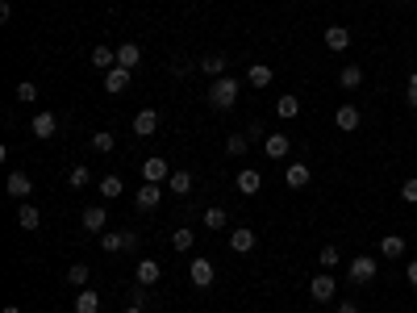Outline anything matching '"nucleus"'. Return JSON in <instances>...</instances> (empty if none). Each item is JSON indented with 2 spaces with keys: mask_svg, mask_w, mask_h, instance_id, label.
I'll list each match as a JSON object with an SVG mask.
<instances>
[{
  "mask_svg": "<svg viewBox=\"0 0 417 313\" xmlns=\"http://www.w3.org/2000/svg\"><path fill=\"white\" fill-rule=\"evenodd\" d=\"M318 259H322V268H326V272H334V268L342 264V255H338V246H322V255H318Z\"/></svg>",
  "mask_w": 417,
  "mask_h": 313,
  "instance_id": "obj_37",
  "label": "nucleus"
},
{
  "mask_svg": "<svg viewBox=\"0 0 417 313\" xmlns=\"http://www.w3.org/2000/svg\"><path fill=\"white\" fill-rule=\"evenodd\" d=\"M29 130H34V138H55V130H59V121H55V113H38L34 121H29Z\"/></svg>",
  "mask_w": 417,
  "mask_h": 313,
  "instance_id": "obj_18",
  "label": "nucleus"
},
{
  "mask_svg": "<svg viewBox=\"0 0 417 313\" xmlns=\"http://www.w3.org/2000/svg\"><path fill=\"white\" fill-rule=\"evenodd\" d=\"M405 280H409V288H417V259H409V268H405Z\"/></svg>",
  "mask_w": 417,
  "mask_h": 313,
  "instance_id": "obj_41",
  "label": "nucleus"
},
{
  "mask_svg": "<svg viewBox=\"0 0 417 313\" xmlns=\"http://www.w3.org/2000/svg\"><path fill=\"white\" fill-rule=\"evenodd\" d=\"M334 313H359V301H338V309Z\"/></svg>",
  "mask_w": 417,
  "mask_h": 313,
  "instance_id": "obj_42",
  "label": "nucleus"
},
{
  "mask_svg": "<svg viewBox=\"0 0 417 313\" xmlns=\"http://www.w3.org/2000/svg\"><path fill=\"white\" fill-rule=\"evenodd\" d=\"M130 76H134L130 67H113V71H104V92H113V96H117V92H126V88H130Z\"/></svg>",
  "mask_w": 417,
  "mask_h": 313,
  "instance_id": "obj_14",
  "label": "nucleus"
},
{
  "mask_svg": "<svg viewBox=\"0 0 417 313\" xmlns=\"http://www.w3.org/2000/svg\"><path fill=\"white\" fill-rule=\"evenodd\" d=\"M154 130H159V113H154V109H142V113L134 117V134H138V138H150Z\"/></svg>",
  "mask_w": 417,
  "mask_h": 313,
  "instance_id": "obj_19",
  "label": "nucleus"
},
{
  "mask_svg": "<svg viewBox=\"0 0 417 313\" xmlns=\"http://www.w3.org/2000/svg\"><path fill=\"white\" fill-rule=\"evenodd\" d=\"M159 200H163V184H142V188L134 192V205L142 209V213H150V209L159 205Z\"/></svg>",
  "mask_w": 417,
  "mask_h": 313,
  "instance_id": "obj_8",
  "label": "nucleus"
},
{
  "mask_svg": "<svg viewBox=\"0 0 417 313\" xmlns=\"http://www.w3.org/2000/svg\"><path fill=\"white\" fill-rule=\"evenodd\" d=\"M309 297L318 301V305H330V301L338 297V280H334L330 272H322V276H313V280H309Z\"/></svg>",
  "mask_w": 417,
  "mask_h": 313,
  "instance_id": "obj_4",
  "label": "nucleus"
},
{
  "mask_svg": "<svg viewBox=\"0 0 417 313\" xmlns=\"http://www.w3.org/2000/svg\"><path fill=\"white\" fill-rule=\"evenodd\" d=\"M0 313H21V309H13V305H5V309H0Z\"/></svg>",
  "mask_w": 417,
  "mask_h": 313,
  "instance_id": "obj_44",
  "label": "nucleus"
},
{
  "mask_svg": "<svg viewBox=\"0 0 417 313\" xmlns=\"http://www.w3.org/2000/svg\"><path fill=\"white\" fill-rule=\"evenodd\" d=\"M263 150H267V159H288L292 142H288V134H267L263 138Z\"/></svg>",
  "mask_w": 417,
  "mask_h": 313,
  "instance_id": "obj_12",
  "label": "nucleus"
},
{
  "mask_svg": "<svg viewBox=\"0 0 417 313\" xmlns=\"http://www.w3.org/2000/svg\"><path fill=\"white\" fill-rule=\"evenodd\" d=\"M121 313H142V305H130V309H121Z\"/></svg>",
  "mask_w": 417,
  "mask_h": 313,
  "instance_id": "obj_43",
  "label": "nucleus"
},
{
  "mask_svg": "<svg viewBox=\"0 0 417 313\" xmlns=\"http://www.w3.org/2000/svg\"><path fill=\"white\" fill-rule=\"evenodd\" d=\"M276 113H280L284 121H292V117H300V96H292V92H284V96L276 100Z\"/></svg>",
  "mask_w": 417,
  "mask_h": 313,
  "instance_id": "obj_23",
  "label": "nucleus"
},
{
  "mask_svg": "<svg viewBox=\"0 0 417 313\" xmlns=\"http://www.w3.org/2000/svg\"><path fill=\"white\" fill-rule=\"evenodd\" d=\"M226 63H230L226 55H204V59H200V71H208V76L222 80V76H226Z\"/></svg>",
  "mask_w": 417,
  "mask_h": 313,
  "instance_id": "obj_29",
  "label": "nucleus"
},
{
  "mask_svg": "<svg viewBox=\"0 0 417 313\" xmlns=\"http://www.w3.org/2000/svg\"><path fill=\"white\" fill-rule=\"evenodd\" d=\"M17 100H21V104H34V100H38V84L21 80V84H17Z\"/></svg>",
  "mask_w": 417,
  "mask_h": 313,
  "instance_id": "obj_38",
  "label": "nucleus"
},
{
  "mask_svg": "<svg viewBox=\"0 0 417 313\" xmlns=\"http://www.w3.org/2000/svg\"><path fill=\"white\" fill-rule=\"evenodd\" d=\"M230 246H234L238 255H250V251H254V230H250V226H238V230L230 234Z\"/></svg>",
  "mask_w": 417,
  "mask_h": 313,
  "instance_id": "obj_21",
  "label": "nucleus"
},
{
  "mask_svg": "<svg viewBox=\"0 0 417 313\" xmlns=\"http://www.w3.org/2000/svg\"><path fill=\"white\" fill-rule=\"evenodd\" d=\"M167 188H171V192H180V196H184V192H192V172H171Z\"/></svg>",
  "mask_w": 417,
  "mask_h": 313,
  "instance_id": "obj_32",
  "label": "nucleus"
},
{
  "mask_svg": "<svg viewBox=\"0 0 417 313\" xmlns=\"http://www.w3.org/2000/svg\"><path fill=\"white\" fill-rule=\"evenodd\" d=\"M346 46H350V30H346V25H326V50L342 55Z\"/></svg>",
  "mask_w": 417,
  "mask_h": 313,
  "instance_id": "obj_13",
  "label": "nucleus"
},
{
  "mask_svg": "<svg viewBox=\"0 0 417 313\" xmlns=\"http://www.w3.org/2000/svg\"><path fill=\"white\" fill-rule=\"evenodd\" d=\"M113 146H117V138H113L109 130H96V134H92V150H96V154H109Z\"/></svg>",
  "mask_w": 417,
  "mask_h": 313,
  "instance_id": "obj_30",
  "label": "nucleus"
},
{
  "mask_svg": "<svg viewBox=\"0 0 417 313\" xmlns=\"http://www.w3.org/2000/svg\"><path fill=\"white\" fill-rule=\"evenodd\" d=\"M405 100H409V109H417V71H413L409 84H405Z\"/></svg>",
  "mask_w": 417,
  "mask_h": 313,
  "instance_id": "obj_40",
  "label": "nucleus"
},
{
  "mask_svg": "<svg viewBox=\"0 0 417 313\" xmlns=\"http://www.w3.org/2000/svg\"><path fill=\"white\" fill-rule=\"evenodd\" d=\"M380 255H384V259H401V255H405V238H401V234H384V238H380Z\"/></svg>",
  "mask_w": 417,
  "mask_h": 313,
  "instance_id": "obj_25",
  "label": "nucleus"
},
{
  "mask_svg": "<svg viewBox=\"0 0 417 313\" xmlns=\"http://www.w3.org/2000/svg\"><path fill=\"white\" fill-rule=\"evenodd\" d=\"M246 80H250L254 88H267V84L276 80V71H272L267 63H250V71H246Z\"/></svg>",
  "mask_w": 417,
  "mask_h": 313,
  "instance_id": "obj_24",
  "label": "nucleus"
},
{
  "mask_svg": "<svg viewBox=\"0 0 417 313\" xmlns=\"http://www.w3.org/2000/svg\"><path fill=\"white\" fill-rule=\"evenodd\" d=\"M84 226L92 234H104V226H109V213H104V205H88L84 209Z\"/></svg>",
  "mask_w": 417,
  "mask_h": 313,
  "instance_id": "obj_16",
  "label": "nucleus"
},
{
  "mask_svg": "<svg viewBox=\"0 0 417 313\" xmlns=\"http://www.w3.org/2000/svg\"><path fill=\"white\" fill-rule=\"evenodd\" d=\"M96 309H100V292L84 288V292L75 297V313H96Z\"/></svg>",
  "mask_w": 417,
  "mask_h": 313,
  "instance_id": "obj_28",
  "label": "nucleus"
},
{
  "mask_svg": "<svg viewBox=\"0 0 417 313\" xmlns=\"http://www.w3.org/2000/svg\"><path fill=\"white\" fill-rule=\"evenodd\" d=\"M67 284L84 288V284H88V264H71V268H67Z\"/></svg>",
  "mask_w": 417,
  "mask_h": 313,
  "instance_id": "obj_36",
  "label": "nucleus"
},
{
  "mask_svg": "<svg viewBox=\"0 0 417 313\" xmlns=\"http://www.w3.org/2000/svg\"><path fill=\"white\" fill-rule=\"evenodd\" d=\"M188 276H192L196 288H213V280H217V272H213L208 259H192V264H188Z\"/></svg>",
  "mask_w": 417,
  "mask_h": 313,
  "instance_id": "obj_7",
  "label": "nucleus"
},
{
  "mask_svg": "<svg viewBox=\"0 0 417 313\" xmlns=\"http://www.w3.org/2000/svg\"><path fill=\"white\" fill-rule=\"evenodd\" d=\"M92 67H96V71H113V67H117V50H109V46H92Z\"/></svg>",
  "mask_w": 417,
  "mask_h": 313,
  "instance_id": "obj_20",
  "label": "nucleus"
},
{
  "mask_svg": "<svg viewBox=\"0 0 417 313\" xmlns=\"http://www.w3.org/2000/svg\"><path fill=\"white\" fill-rule=\"evenodd\" d=\"M401 200H405V205H417V176L401 184Z\"/></svg>",
  "mask_w": 417,
  "mask_h": 313,
  "instance_id": "obj_39",
  "label": "nucleus"
},
{
  "mask_svg": "<svg viewBox=\"0 0 417 313\" xmlns=\"http://www.w3.org/2000/svg\"><path fill=\"white\" fill-rule=\"evenodd\" d=\"M238 92H242V84L230 80V76H222V80H213V88H208V104H213V109H234Z\"/></svg>",
  "mask_w": 417,
  "mask_h": 313,
  "instance_id": "obj_1",
  "label": "nucleus"
},
{
  "mask_svg": "<svg viewBox=\"0 0 417 313\" xmlns=\"http://www.w3.org/2000/svg\"><path fill=\"white\" fill-rule=\"evenodd\" d=\"M138 63H142V46H138V42H121V46H117V67H130V71H134Z\"/></svg>",
  "mask_w": 417,
  "mask_h": 313,
  "instance_id": "obj_17",
  "label": "nucleus"
},
{
  "mask_svg": "<svg viewBox=\"0 0 417 313\" xmlns=\"http://www.w3.org/2000/svg\"><path fill=\"white\" fill-rule=\"evenodd\" d=\"M100 251H104V255L138 251V234H134V230H126V234H121V230H104V234H100Z\"/></svg>",
  "mask_w": 417,
  "mask_h": 313,
  "instance_id": "obj_3",
  "label": "nucleus"
},
{
  "mask_svg": "<svg viewBox=\"0 0 417 313\" xmlns=\"http://www.w3.org/2000/svg\"><path fill=\"white\" fill-rule=\"evenodd\" d=\"M246 146H250L246 134H226V154H234V159H238V154H246Z\"/></svg>",
  "mask_w": 417,
  "mask_h": 313,
  "instance_id": "obj_31",
  "label": "nucleus"
},
{
  "mask_svg": "<svg viewBox=\"0 0 417 313\" xmlns=\"http://www.w3.org/2000/svg\"><path fill=\"white\" fill-rule=\"evenodd\" d=\"M163 268H159V259H138V268H134V280L138 288H150V284H159Z\"/></svg>",
  "mask_w": 417,
  "mask_h": 313,
  "instance_id": "obj_6",
  "label": "nucleus"
},
{
  "mask_svg": "<svg viewBox=\"0 0 417 313\" xmlns=\"http://www.w3.org/2000/svg\"><path fill=\"white\" fill-rule=\"evenodd\" d=\"M192 242H196V234H192L188 226H180V230L171 234V246H176V251H192Z\"/></svg>",
  "mask_w": 417,
  "mask_h": 313,
  "instance_id": "obj_35",
  "label": "nucleus"
},
{
  "mask_svg": "<svg viewBox=\"0 0 417 313\" xmlns=\"http://www.w3.org/2000/svg\"><path fill=\"white\" fill-rule=\"evenodd\" d=\"M67 184H71V188H88V184H92V172L80 163V167H71V172H67Z\"/></svg>",
  "mask_w": 417,
  "mask_h": 313,
  "instance_id": "obj_34",
  "label": "nucleus"
},
{
  "mask_svg": "<svg viewBox=\"0 0 417 313\" xmlns=\"http://www.w3.org/2000/svg\"><path fill=\"white\" fill-rule=\"evenodd\" d=\"M234 184H238V192H242V196H254V192H259V188H263V176H259V172H254V167H242V172H238V180H234Z\"/></svg>",
  "mask_w": 417,
  "mask_h": 313,
  "instance_id": "obj_15",
  "label": "nucleus"
},
{
  "mask_svg": "<svg viewBox=\"0 0 417 313\" xmlns=\"http://www.w3.org/2000/svg\"><path fill=\"white\" fill-rule=\"evenodd\" d=\"M142 180H146V184H167V180H171V163L154 154V159L142 163Z\"/></svg>",
  "mask_w": 417,
  "mask_h": 313,
  "instance_id": "obj_5",
  "label": "nucleus"
},
{
  "mask_svg": "<svg viewBox=\"0 0 417 313\" xmlns=\"http://www.w3.org/2000/svg\"><path fill=\"white\" fill-rule=\"evenodd\" d=\"M309 180H313V172H309V163H288V167H284V184H288L292 192H300V188H309Z\"/></svg>",
  "mask_w": 417,
  "mask_h": 313,
  "instance_id": "obj_9",
  "label": "nucleus"
},
{
  "mask_svg": "<svg viewBox=\"0 0 417 313\" xmlns=\"http://www.w3.org/2000/svg\"><path fill=\"white\" fill-rule=\"evenodd\" d=\"M5 192H9L13 200H29V192H34V180H29L25 172H13V176H9V184H5Z\"/></svg>",
  "mask_w": 417,
  "mask_h": 313,
  "instance_id": "obj_11",
  "label": "nucleus"
},
{
  "mask_svg": "<svg viewBox=\"0 0 417 313\" xmlns=\"http://www.w3.org/2000/svg\"><path fill=\"white\" fill-rule=\"evenodd\" d=\"M17 226H21V230H25V234H29V230H38V226H42V213H38V209H34V205H29V200H21V209H17Z\"/></svg>",
  "mask_w": 417,
  "mask_h": 313,
  "instance_id": "obj_22",
  "label": "nucleus"
},
{
  "mask_svg": "<svg viewBox=\"0 0 417 313\" xmlns=\"http://www.w3.org/2000/svg\"><path fill=\"white\" fill-rule=\"evenodd\" d=\"M359 104H338V113H334V126L342 130V134H355L359 130Z\"/></svg>",
  "mask_w": 417,
  "mask_h": 313,
  "instance_id": "obj_10",
  "label": "nucleus"
},
{
  "mask_svg": "<svg viewBox=\"0 0 417 313\" xmlns=\"http://www.w3.org/2000/svg\"><path fill=\"white\" fill-rule=\"evenodd\" d=\"M121 192H126L121 176H104V180H100V196H104V200H117Z\"/></svg>",
  "mask_w": 417,
  "mask_h": 313,
  "instance_id": "obj_27",
  "label": "nucleus"
},
{
  "mask_svg": "<svg viewBox=\"0 0 417 313\" xmlns=\"http://www.w3.org/2000/svg\"><path fill=\"white\" fill-rule=\"evenodd\" d=\"M338 84H342L346 92H350V88H359V84H363V67H359V63H346V67L338 71Z\"/></svg>",
  "mask_w": 417,
  "mask_h": 313,
  "instance_id": "obj_26",
  "label": "nucleus"
},
{
  "mask_svg": "<svg viewBox=\"0 0 417 313\" xmlns=\"http://www.w3.org/2000/svg\"><path fill=\"white\" fill-rule=\"evenodd\" d=\"M204 226H208V230H226V209H222V205L204 209Z\"/></svg>",
  "mask_w": 417,
  "mask_h": 313,
  "instance_id": "obj_33",
  "label": "nucleus"
},
{
  "mask_svg": "<svg viewBox=\"0 0 417 313\" xmlns=\"http://www.w3.org/2000/svg\"><path fill=\"white\" fill-rule=\"evenodd\" d=\"M396 5H405V0H396Z\"/></svg>",
  "mask_w": 417,
  "mask_h": 313,
  "instance_id": "obj_45",
  "label": "nucleus"
},
{
  "mask_svg": "<svg viewBox=\"0 0 417 313\" xmlns=\"http://www.w3.org/2000/svg\"><path fill=\"white\" fill-rule=\"evenodd\" d=\"M380 276V259H372V255H359V259H350V268H346V280L359 288V284H372Z\"/></svg>",
  "mask_w": 417,
  "mask_h": 313,
  "instance_id": "obj_2",
  "label": "nucleus"
}]
</instances>
